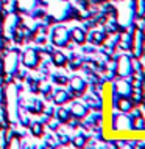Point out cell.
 <instances>
[{"label": "cell", "mask_w": 145, "mask_h": 149, "mask_svg": "<svg viewBox=\"0 0 145 149\" xmlns=\"http://www.w3.org/2000/svg\"><path fill=\"white\" fill-rule=\"evenodd\" d=\"M67 39H69V36H67V30H65V28L58 26L53 31V44L55 45L64 47L65 44H67Z\"/></svg>", "instance_id": "cell-1"}, {"label": "cell", "mask_w": 145, "mask_h": 149, "mask_svg": "<svg viewBox=\"0 0 145 149\" xmlns=\"http://www.w3.org/2000/svg\"><path fill=\"white\" fill-rule=\"evenodd\" d=\"M70 87H72V93H70V95L72 96H80L84 92V88H86V84H84V81L81 78L75 76V78L70 79Z\"/></svg>", "instance_id": "cell-2"}, {"label": "cell", "mask_w": 145, "mask_h": 149, "mask_svg": "<svg viewBox=\"0 0 145 149\" xmlns=\"http://www.w3.org/2000/svg\"><path fill=\"white\" fill-rule=\"evenodd\" d=\"M37 62H39V58H37V53L36 50H28L25 51V54H23V64L27 65V67L30 68H34Z\"/></svg>", "instance_id": "cell-3"}, {"label": "cell", "mask_w": 145, "mask_h": 149, "mask_svg": "<svg viewBox=\"0 0 145 149\" xmlns=\"http://www.w3.org/2000/svg\"><path fill=\"white\" fill-rule=\"evenodd\" d=\"M115 68H117V74L119 76H126V74H130V59H126L125 56H122V58L117 61L115 64Z\"/></svg>", "instance_id": "cell-4"}, {"label": "cell", "mask_w": 145, "mask_h": 149, "mask_svg": "<svg viewBox=\"0 0 145 149\" xmlns=\"http://www.w3.org/2000/svg\"><path fill=\"white\" fill-rule=\"evenodd\" d=\"M115 106H117V109H119L120 112H130V110H131V107H133V102H131L130 98L120 96L119 100H117Z\"/></svg>", "instance_id": "cell-5"}, {"label": "cell", "mask_w": 145, "mask_h": 149, "mask_svg": "<svg viewBox=\"0 0 145 149\" xmlns=\"http://www.w3.org/2000/svg\"><path fill=\"white\" fill-rule=\"evenodd\" d=\"M70 115L80 120V118H83V116L87 115V110H86V107H84L83 104H80V102H75V104L72 106V110H70Z\"/></svg>", "instance_id": "cell-6"}, {"label": "cell", "mask_w": 145, "mask_h": 149, "mask_svg": "<svg viewBox=\"0 0 145 149\" xmlns=\"http://www.w3.org/2000/svg\"><path fill=\"white\" fill-rule=\"evenodd\" d=\"M51 100H53L56 104H63V102L72 100V95L67 93V92H64V90H58V92H55V95H53Z\"/></svg>", "instance_id": "cell-7"}, {"label": "cell", "mask_w": 145, "mask_h": 149, "mask_svg": "<svg viewBox=\"0 0 145 149\" xmlns=\"http://www.w3.org/2000/svg\"><path fill=\"white\" fill-rule=\"evenodd\" d=\"M70 39L73 42H77V44H83L86 40V34H84V31L81 28H73L72 33H70Z\"/></svg>", "instance_id": "cell-8"}, {"label": "cell", "mask_w": 145, "mask_h": 149, "mask_svg": "<svg viewBox=\"0 0 145 149\" xmlns=\"http://www.w3.org/2000/svg\"><path fill=\"white\" fill-rule=\"evenodd\" d=\"M51 59H53V64L58 65V67H63V65L67 64V58L59 53V51H55V53H51Z\"/></svg>", "instance_id": "cell-9"}, {"label": "cell", "mask_w": 145, "mask_h": 149, "mask_svg": "<svg viewBox=\"0 0 145 149\" xmlns=\"http://www.w3.org/2000/svg\"><path fill=\"white\" fill-rule=\"evenodd\" d=\"M106 34L101 31H94L91 36H89V39H91L92 44H103V40H105Z\"/></svg>", "instance_id": "cell-10"}, {"label": "cell", "mask_w": 145, "mask_h": 149, "mask_svg": "<svg viewBox=\"0 0 145 149\" xmlns=\"http://www.w3.org/2000/svg\"><path fill=\"white\" fill-rule=\"evenodd\" d=\"M86 141H87V137H86V135H77V137L72 140L73 146H77V148H80V149H84V146H86Z\"/></svg>", "instance_id": "cell-11"}, {"label": "cell", "mask_w": 145, "mask_h": 149, "mask_svg": "<svg viewBox=\"0 0 145 149\" xmlns=\"http://www.w3.org/2000/svg\"><path fill=\"white\" fill-rule=\"evenodd\" d=\"M56 118H58L59 121H63V123H65V121L70 118V110L58 109V110H56Z\"/></svg>", "instance_id": "cell-12"}, {"label": "cell", "mask_w": 145, "mask_h": 149, "mask_svg": "<svg viewBox=\"0 0 145 149\" xmlns=\"http://www.w3.org/2000/svg\"><path fill=\"white\" fill-rule=\"evenodd\" d=\"M31 132L34 137H41L42 135V124L41 123H33L31 124Z\"/></svg>", "instance_id": "cell-13"}, {"label": "cell", "mask_w": 145, "mask_h": 149, "mask_svg": "<svg viewBox=\"0 0 145 149\" xmlns=\"http://www.w3.org/2000/svg\"><path fill=\"white\" fill-rule=\"evenodd\" d=\"M81 64H83V62H81V59H80L78 56H73V58H72V61H70V67H72L73 70H75V68H78Z\"/></svg>", "instance_id": "cell-14"}, {"label": "cell", "mask_w": 145, "mask_h": 149, "mask_svg": "<svg viewBox=\"0 0 145 149\" xmlns=\"http://www.w3.org/2000/svg\"><path fill=\"white\" fill-rule=\"evenodd\" d=\"M58 140H59L61 144H69L70 143V138L67 137V135H64V134H58Z\"/></svg>", "instance_id": "cell-15"}, {"label": "cell", "mask_w": 145, "mask_h": 149, "mask_svg": "<svg viewBox=\"0 0 145 149\" xmlns=\"http://www.w3.org/2000/svg\"><path fill=\"white\" fill-rule=\"evenodd\" d=\"M55 81H56V82H59V84H67V82H69V79L65 78V76H55Z\"/></svg>", "instance_id": "cell-16"}, {"label": "cell", "mask_w": 145, "mask_h": 149, "mask_svg": "<svg viewBox=\"0 0 145 149\" xmlns=\"http://www.w3.org/2000/svg\"><path fill=\"white\" fill-rule=\"evenodd\" d=\"M49 126H50L51 129H58V121H56V120H50L49 121Z\"/></svg>", "instance_id": "cell-17"}, {"label": "cell", "mask_w": 145, "mask_h": 149, "mask_svg": "<svg viewBox=\"0 0 145 149\" xmlns=\"http://www.w3.org/2000/svg\"><path fill=\"white\" fill-rule=\"evenodd\" d=\"M142 102H144V106H145V98H144V100H142Z\"/></svg>", "instance_id": "cell-18"}, {"label": "cell", "mask_w": 145, "mask_h": 149, "mask_svg": "<svg viewBox=\"0 0 145 149\" xmlns=\"http://www.w3.org/2000/svg\"><path fill=\"white\" fill-rule=\"evenodd\" d=\"M144 79H145V78H144ZM144 86H145V84H144Z\"/></svg>", "instance_id": "cell-19"}]
</instances>
